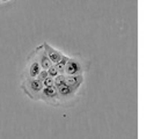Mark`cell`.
Returning <instances> with one entry per match:
<instances>
[{
    "label": "cell",
    "mask_w": 154,
    "mask_h": 139,
    "mask_svg": "<svg viewBox=\"0 0 154 139\" xmlns=\"http://www.w3.org/2000/svg\"><path fill=\"white\" fill-rule=\"evenodd\" d=\"M21 88L26 95H28L32 100H39L41 93L43 91L44 86L43 82L37 78H30V79H23L21 82Z\"/></svg>",
    "instance_id": "obj_1"
},
{
    "label": "cell",
    "mask_w": 154,
    "mask_h": 139,
    "mask_svg": "<svg viewBox=\"0 0 154 139\" xmlns=\"http://www.w3.org/2000/svg\"><path fill=\"white\" fill-rule=\"evenodd\" d=\"M41 71H42V67H41V65H39L38 58H37L36 52H35V50H34V51L29 54V57H28V64H27V66H26V69H24L22 78L23 79L37 78L38 74L41 73Z\"/></svg>",
    "instance_id": "obj_2"
},
{
    "label": "cell",
    "mask_w": 154,
    "mask_h": 139,
    "mask_svg": "<svg viewBox=\"0 0 154 139\" xmlns=\"http://www.w3.org/2000/svg\"><path fill=\"white\" fill-rule=\"evenodd\" d=\"M85 60L75 58V57H69L66 69H65V74L66 76H79V74H84L86 71Z\"/></svg>",
    "instance_id": "obj_3"
},
{
    "label": "cell",
    "mask_w": 154,
    "mask_h": 139,
    "mask_svg": "<svg viewBox=\"0 0 154 139\" xmlns=\"http://www.w3.org/2000/svg\"><path fill=\"white\" fill-rule=\"evenodd\" d=\"M39 100H43L50 103V104H54V106H59L60 104V99H59V94L57 88L52 86V87H44L43 91L41 93V97Z\"/></svg>",
    "instance_id": "obj_4"
},
{
    "label": "cell",
    "mask_w": 154,
    "mask_h": 139,
    "mask_svg": "<svg viewBox=\"0 0 154 139\" xmlns=\"http://www.w3.org/2000/svg\"><path fill=\"white\" fill-rule=\"evenodd\" d=\"M58 94H59V99H60V104H67L73 102V99L77 97V91H74L71 86L67 84H64L63 86L57 88Z\"/></svg>",
    "instance_id": "obj_5"
},
{
    "label": "cell",
    "mask_w": 154,
    "mask_h": 139,
    "mask_svg": "<svg viewBox=\"0 0 154 139\" xmlns=\"http://www.w3.org/2000/svg\"><path fill=\"white\" fill-rule=\"evenodd\" d=\"M35 52H36V56H37V58H38L39 65H41L42 70L48 71V70L54 65V64L51 63V60H50L49 56L46 54V51H45V49H44V46H43V44L37 46V48L35 49Z\"/></svg>",
    "instance_id": "obj_6"
},
{
    "label": "cell",
    "mask_w": 154,
    "mask_h": 139,
    "mask_svg": "<svg viewBox=\"0 0 154 139\" xmlns=\"http://www.w3.org/2000/svg\"><path fill=\"white\" fill-rule=\"evenodd\" d=\"M43 46H44V49H45L46 54L49 56L50 60H51V63H52L54 65H56L57 63L60 62V59L64 57V54H63L60 51H58L57 49L52 48V46L50 45L48 42H44V43H43Z\"/></svg>",
    "instance_id": "obj_7"
},
{
    "label": "cell",
    "mask_w": 154,
    "mask_h": 139,
    "mask_svg": "<svg viewBox=\"0 0 154 139\" xmlns=\"http://www.w3.org/2000/svg\"><path fill=\"white\" fill-rule=\"evenodd\" d=\"M66 76V74H65ZM84 74H79V76H66V84L71 86L74 91H79L80 87L84 84Z\"/></svg>",
    "instance_id": "obj_8"
},
{
    "label": "cell",
    "mask_w": 154,
    "mask_h": 139,
    "mask_svg": "<svg viewBox=\"0 0 154 139\" xmlns=\"http://www.w3.org/2000/svg\"><path fill=\"white\" fill-rule=\"evenodd\" d=\"M69 59V56H65V54H64V57L60 59V62L57 63V64L54 65V66L57 67V70L59 71V73H60V74H65V69H66V65H67Z\"/></svg>",
    "instance_id": "obj_9"
},
{
    "label": "cell",
    "mask_w": 154,
    "mask_h": 139,
    "mask_svg": "<svg viewBox=\"0 0 154 139\" xmlns=\"http://www.w3.org/2000/svg\"><path fill=\"white\" fill-rule=\"evenodd\" d=\"M64 84H66V76L65 74H59L58 77L54 78V87L58 88L63 86Z\"/></svg>",
    "instance_id": "obj_10"
},
{
    "label": "cell",
    "mask_w": 154,
    "mask_h": 139,
    "mask_svg": "<svg viewBox=\"0 0 154 139\" xmlns=\"http://www.w3.org/2000/svg\"><path fill=\"white\" fill-rule=\"evenodd\" d=\"M48 74H49V77H51V78H56V77H58L60 73H59V71L57 70V67L54 66V65H52L50 69L48 70Z\"/></svg>",
    "instance_id": "obj_11"
},
{
    "label": "cell",
    "mask_w": 154,
    "mask_h": 139,
    "mask_svg": "<svg viewBox=\"0 0 154 139\" xmlns=\"http://www.w3.org/2000/svg\"><path fill=\"white\" fill-rule=\"evenodd\" d=\"M43 86H44V87H52V86H54V79L51 77H48L45 80L43 81Z\"/></svg>",
    "instance_id": "obj_12"
},
{
    "label": "cell",
    "mask_w": 154,
    "mask_h": 139,
    "mask_svg": "<svg viewBox=\"0 0 154 139\" xmlns=\"http://www.w3.org/2000/svg\"><path fill=\"white\" fill-rule=\"evenodd\" d=\"M48 77H49V74H48V71H45V70H42V71H41V73L38 74V77H37V79H39V80L43 82V81H44V80H45Z\"/></svg>",
    "instance_id": "obj_13"
},
{
    "label": "cell",
    "mask_w": 154,
    "mask_h": 139,
    "mask_svg": "<svg viewBox=\"0 0 154 139\" xmlns=\"http://www.w3.org/2000/svg\"><path fill=\"white\" fill-rule=\"evenodd\" d=\"M0 1H1V0H0Z\"/></svg>",
    "instance_id": "obj_14"
}]
</instances>
